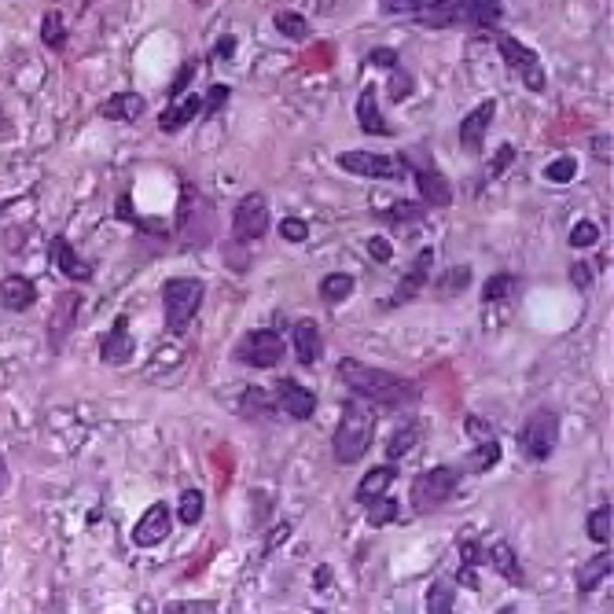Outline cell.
Here are the masks:
<instances>
[{"instance_id": "8fae6325", "label": "cell", "mask_w": 614, "mask_h": 614, "mask_svg": "<svg viewBox=\"0 0 614 614\" xmlns=\"http://www.w3.org/2000/svg\"><path fill=\"white\" fill-rule=\"evenodd\" d=\"M269 236V199L262 192H247L232 210V239L258 243Z\"/></svg>"}, {"instance_id": "e575fe53", "label": "cell", "mask_w": 614, "mask_h": 614, "mask_svg": "<svg viewBox=\"0 0 614 614\" xmlns=\"http://www.w3.org/2000/svg\"><path fill=\"white\" fill-rule=\"evenodd\" d=\"M273 26H276V34L287 37V41H306L309 37V19L291 12V8H280V12L273 15Z\"/></svg>"}, {"instance_id": "5b68a950", "label": "cell", "mask_w": 614, "mask_h": 614, "mask_svg": "<svg viewBox=\"0 0 614 614\" xmlns=\"http://www.w3.org/2000/svg\"><path fill=\"white\" fill-rule=\"evenodd\" d=\"M206 284L199 276H170L162 284V309H166V331L170 335H184L195 313L203 309Z\"/></svg>"}, {"instance_id": "277c9868", "label": "cell", "mask_w": 614, "mask_h": 614, "mask_svg": "<svg viewBox=\"0 0 614 614\" xmlns=\"http://www.w3.org/2000/svg\"><path fill=\"white\" fill-rule=\"evenodd\" d=\"M460 482H464V467H456V464H438V467H431V471H420L409 486L412 512L431 515V512H438V508H445V504L456 497Z\"/></svg>"}, {"instance_id": "6125c7cd", "label": "cell", "mask_w": 614, "mask_h": 614, "mask_svg": "<svg viewBox=\"0 0 614 614\" xmlns=\"http://www.w3.org/2000/svg\"><path fill=\"white\" fill-rule=\"evenodd\" d=\"M8 206H12V203H0V217H4V214H8Z\"/></svg>"}, {"instance_id": "11a10c76", "label": "cell", "mask_w": 614, "mask_h": 614, "mask_svg": "<svg viewBox=\"0 0 614 614\" xmlns=\"http://www.w3.org/2000/svg\"><path fill=\"white\" fill-rule=\"evenodd\" d=\"M368 254H372L379 265H390V258H394V247H390L387 236H372V239H368Z\"/></svg>"}, {"instance_id": "3957f363", "label": "cell", "mask_w": 614, "mask_h": 614, "mask_svg": "<svg viewBox=\"0 0 614 614\" xmlns=\"http://www.w3.org/2000/svg\"><path fill=\"white\" fill-rule=\"evenodd\" d=\"M398 162L405 166V177L416 181V192H420V203L427 210H449L453 206V184L442 173V166L434 162V155L423 144H412L398 155Z\"/></svg>"}, {"instance_id": "ab89813d", "label": "cell", "mask_w": 614, "mask_h": 614, "mask_svg": "<svg viewBox=\"0 0 614 614\" xmlns=\"http://www.w3.org/2000/svg\"><path fill=\"white\" fill-rule=\"evenodd\" d=\"M203 512H206L203 493H199V489H184L181 501H177V519H181L184 526H195V523H203Z\"/></svg>"}, {"instance_id": "7402d4cb", "label": "cell", "mask_w": 614, "mask_h": 614, "mask_svg": "<svg viewBox=\"0 0 614 614\" xmlns=\"http://www.w3.org/2000/svg\"><path fill=\"white\" fill-rule=\"evenodd\" d=\"M291 342H295V357L302 368H313V364L324 357V335H320L317 320H295L291 328Z\"/></svg>"}, {"instance_id": "4dcf8cb0", "label": "cell", "mask_w": 614, "mask_h": 614, "mask_svg": "<svg viewBox=\"0 0 614 614\" xmlns=\"http://www.w3.org/2000/svg\"><path fill=\"white\" fill-rule=\"evenodd\" d=\"M357 291V280H353L350 273H328V276H320V287H317V295L320 302H328V306H342L346 298Z\"/></svg>"}, {"instance_id": "bcb514c9", "label": "cell", "mask_w": 614, "mask_h": 614, "mask_svg": "<svg viewBox=\"0 0 614 614\" xmlns=\"http://www.w3.org/2000/svg\"><path fill=\"white\" fill-rule=\"evenodd\" d=\"M600 243V225L596 221H578V225L570 228V247L574 251H589Z\"/></svg>"}, {"instance_id": "ee69618b", "label": "cell", "mask_w": 614, "mask_h": 614, "mask_svg": "<svg viewBox=\"0 0 614 614\" xmlns=\"http://www.w3.org/2000/svg\"><path fill=\"white\" fill-rule=\"evenodd\" d=\"M541 177H545L548 184H570L578 177V159H574V155H559V159L548 162Z\"/></svg>"}, {"instance_id": "484cf974", "label": "cell", "mask_w": 614, "mask_h": 614, "mask_svg": "<svg viewBox=\"0 0 614 614\" xmlns=\"http://www.w3.org/2000/svg\"><path fill=\"white\" fill-rule=\"evenodd\" d=\"M611 570H614V556H611V545H607V552H596V556H589L574 570V585H578V592H596L603 581L611 578Z\"/></svg>"}, {"instance_id": "2e32d148", "label": "cell", "mask_w": 614, "mask_h": 614, "mask_svg": "<svg viewBox=\"0 0 614 614\" xmlns=\"http://www.w3.org/2000/svg\"><path fill=\"white\" fill-rule=\"evenodd\" d=\"M173 530V512L166 508V501H155L148 512L140 515L137 526H133V545L137 548H159Z\"/></svg>"}, {"instance_id": "83f0119b", "label": "cell", "mask_w": 614, "mask_h": 614, "mask_svg": "<svg viewBox=\"0 0 614 614\" xmlns=\"http://www.w3.org/2000/svg\"><path fill=\"white\" fill-rule=\"evenodd\" d=\"M501 442H497V434H489V438H478V442H471V453H467L464 460V471H471V475H486V471H493V467L501 464Z\"/></svg>"}, {"instance_id": "836d02e7", "label": "cell", "mask_w": 614, "mask_h": 614, "mask_svg": "<svg viewBox=\"0 0 614 614\" xmlns=\"http://www.w3.org/2000/svg\"><path fill=\"white\" fill-rule=\"evenodd\" d=\"M364 508H368V526H372V530H383V526H390L401 515V504L394 501V497H387V493L372 497Z\"/></svg>"}, {"instance_id": "7c38bea8", "label": "cell", "mask_w": 614, "mask_h": 614, "mask_svg": "<svg viewBox=\"0 0 614 614\" xmlns=\"http://www.w3.org/2000/svg\"><path fill=\"white\" fill-rule=\"evenodd\" d=\"M81 306H85V298L78 295V291H63V295H56V302H52V313H48V350L59 353L63 350V342H67L70 328L78 324V313Z\"/></svg>"}, {"instance_id": "f6af8a7d", "label": "cell", "mask_w": 614, "mask_h": 614, "mask_svg": "<svg viewBox=\"0 0 614 614\" xmlns=\"http://www.w3.org/2000/svg\"><path fill=\"white\" fill-rule=\"evenodd\" d=\"M387 89H390V100L405 103L412 92H416V78H412L405 67H394V70H390V85H387Z\"/></svg>"}, {"instance_id": "4316f807", "label": "cell", "mask_w": 614, "mask_h": 614, "mask_svg": "<svg viewBox=\"0 0 614 614\" xmlns=\"http://www.w3.org/2000/svg\"><path fill=\"white\" fill-rule=\"evenodd\" d=\"M489 567L497 570L508 585H519V589L526 585V570H523V563H519V556H515V548L508 545V541L489 545Z\"/></svg>"}, {"instance_id": "603a6c76", "label": "cell", "mask_w": 614, "mask_h": 614, "mask_svg": "<svg viewBox=\"0 0 614 614\" xmlns=\"http://www.w3.org/2000/svg\"><path fill=\"white\" fill-rule=\"evenodd\" d=\"M100 114L107 118V122H140V118L148 114V100H144L140 92L122 89V92H114V96H107Z\"/></svg>"}, {"instance_id": "e0dca14e", "label": "cell", "mask_w": 614, "mask_h": 614, "mask_svg": "<svg viewBox=\"0 0 614 614\" xmlns=\"http://www.w3.org/2000/svg\"><path fill=\"white\" fill-rule=\"evenodd\" d=\"M493 118H497V100H482L467 118H460V129H456L460 148L478 155L482 144H486V133H489V126H493Z\"/></svg>"}, {"instance_id": "30bf717a", "label": "cell", "mask_w": 614, "mask_h": 614, "mask_svg": "<svg viewBox=\"0 0 614 614\" xmlns=\"http://www.w3.org/2000/svg\"><path fill=\"white\" fill-rule=\"evenodd\" d=\"M339 170H346L350 177H364V181H401L405 177V166L390 155H379V151L357 148V151H342Z\"/></svg>"}, {"instance_id": "7bdbcfd3", "label": "cell", "mask_w": 614, "mask_h": 614, "mask_svg": "<svg viewBox=\"0 0 614 614\" xmlns=\"http://www.w3.org/2000/svg\"><path fill=\"white\" fill-rule=\"evenodd\" d=\"M453 603H456L453 581H434L431 589H427V611L431 614H453Z\"/></svg>"}, {"instance_id": "d590c367", "label": "cell", "mask_w": 614, "mask_h": 614, "mask_svg": "<svg viewBox=\"0 0 614 614\" xmlns=\"http://www.w3.org/2000/svg\"><path fill=\"white\" fill-rule=\"evenodd\" d=\"M416 442H420V423H405V427H398V431L390 434V442L383 453H387V460L394 464V460H401V456H409Z\"/></svg>"}, {"instance_id": "f1b7e54d", "label": "cell", "mask_w": 614, "mask_h": 614, "mask_svg": "<svg viewBox=\"0 0 614 614\" xmlns=\"http://www.w3.org/2000/svg\"><path fill=\"white\" fill-rule=\"evenodd\" d=\"M394 478H398V471H394V464H379V467H372L368 475L357 482V489H353V501L357 504H368L372 497H379V493H387L390 486H394Z\"/></svg>"}, {"instance_id": "680465c9", "label": "cell", "mask_w": 614, "mask_h": 614, "mask_svg": "<svg viewBox=\"0 0 614 614\" xmlns=\"http://www.w3.org/2000/svg\"><path fill=\"white\" fill-rule=\"evenodd\" d=\"M456 581H460L464 589H471V592H478V589H482V585H478V574H475V567H464V563H460V570H456Z\"/></svg>"}, {"instance_id": "ba28073f", "label": "cell", "mask_w": 614, "mask_h": 614, "mask_svg": "<svg viewBox=\"0 0 614 614\" xmlns=\"http://www.w3.org/2000/svg\"><path fill=\"white\" fill-rule=\"evenodd\" d=\"M497 48H501V59L508 63V70L519 74V81H523L526 89H530V92H545L548 89L545 63H541V56H537L534 48L523 45V41L512 37V34H497Z\"/></svg>"}, {"instance_id": "d6a6232c", "label": "cell", "mask_w": 614, "mask_h": 614, "mask_svg": "<svg viewBox=\"0 0 614 614\" xmlns=\"http://www.w3.org/2000/svg\"><path fill=\"white\" fill-rule=\"evenodd\" d=\"M67 41H70V30H67V23H63V12H59V8L45 12V19H41V45L59 56V52H67Z\"/></svg>"}, {"instance_id": "b9f144b4", "label": "cell", "mask_w": 614, "mask_h": 614, "mask_svg": "<svg viewBox=\"0 0 614 614\" xmlns=\"http://www.w3.org/2000/svg\"><path fill=\"white\" fill-rule=\"evenodd\" d=\"M519 291V280H515L512 273H497V276H489L486 284H482V302H504L508 295H515Z\"/></svg>"}, {"instance_id": "d4e9b609", "label": "cell", "mask_w": 614, "mask_h": 614, "mask_svg": "<svg viewBox=\"0 0 614 614\" xmlns=\"http://www.w3.org/2000/svg\"><path fill=\"white\" fill-rule=\"evenodd\" d=\"M239 416L247 423H269L276 420V398H273V390H265V387H247L243 394H239Z\"/></svg>"}, {"instance_id": "91938a15", "label": "cell", "mask_w": 614, "mask_h": 614, "mask_svg": "<svg viewBox=\"0 0 614 614\" xmlns=\"http://www.w3.org/2000/svg\"><path fill=\"white\" fill-rule=\"evenodd\" d=\"M331 589V567L328 563H320L317 567V592H328Z\"/></svg>"}, {"instance_id": "db71d44e", "label": "cell", "mask_w": 614, "mask_h": 614, "mask_svg": "<svg viewBox=\"0 0 614 614\" xmlns=\"http://www.w3.org/2000/svg\"><path fill=\"white\" fill-rule=\"evenodd\" d=\"M611 144H614V140H611V133H600V137H592V140H589L592 159H596V162H603V166H611V159H614V155H611Z\"/></svg>"}, {"instance_id": "7a4b0ae2", "label": "cell", "mask_w": 614, "mask_h": 614, "mask_svg": "<svg viewBox=\"0 0 614 614\" xmlns=\"http://www.w3.org/2000/svg\"><path fill=\"white\" fill-rule=\"evenodd\" d=\"M372 438H376V412H372L368 401L350 394V398L342 401V416H339V427H335V442H331L335 464L342 467L361 464L364 453L372 449Z\"/></svg>"}, {"instance_id": "60d3db41", "label": "cell", "mask_w": 614, "mask_h": 614, "mask_svg": "<svg viewBox=\"0 0 614 614\" xmlns=\"http://www.w3.org/2000/svg\"><path fill=\"white\" fill-rule=\"evenodd\" d=\"M199 67H203V63H199V56H188L181 63V70H177V74H173V81H170V89H166V100H181L184 92L192 89V81H195V74H199Z\"/></svg>"}, {"instance_id": "8d00e7d4", "label": "cell", "mask_w": 614, "mask_h": 614, "mask_svg": "<svg viewBox=\"0 0 614 614\" xmlns=\"http://www.w3.org/2000/svg\"><path fill=\"white\" fill-rule=\"evenodd\" d=\"M611 526H614L611 501L600 504V508H592L589 523H585V530H589V541H596V545H611Z\"/></svg>"}, {"instance_id": "6f0895ef", "label": "cell", "mask_w": 614, "mask_h": 614, "mask_svg": "<svg viewBox=\"0 0 614 614\" xmlns=\"http://www.w3.org/2000/svg\"><path fill=\"white\" fill-rule=\"evenodd\" d=\"M236 45H239V41H236V37H232V34L217 37V45H214V59H225V63H228V59L236 56Z\"/></svg>"}, {"instance_id": "cb8c5ba5", "label": "cell", "mask_w": 614, "mask_h": 614, "mask_svg": "<svg viewBox=\"0 0 614 614\" xmlns=\"http://www.w3.org/2000/svg\"><path fill=\"white\" fill-rule=\"evenodd\" d=\"M504 19L501 0H464V26L478 30V34H497V26Z\"/></svg>"}, {"instance_id": "8992f818", "label": "cell", "mask_w": 614, "mask_h": 614, "mask_svg": "<svg viewBox=\"0 0 614 614\" xmlns=\"http://www.w3.org/2000/svg\"><path fill=\"white\" fill-rule=\"evenodd\" d=\"M177 236H181L184 251H203L210 236H214V206L195 192L192 184H181V210H177Z\"/></svg>"}, {"instance_id": "4fadbf2b", "label": "cell", "mask_w": 614, "mask_h": 614, "mask_svg": "<svg viewBox=\"0 0 614 614\" xmlns=\"http://www.w3.org/2000/svg\"><path fill=\"white\" fill-rule=\"evenodd\" d=\"M273 398H276V409L298 423L313 420V412H317V394H313L306 383H298V379H291V376L276 379Z\"/></svg>"}, {"instance_id": "6da1fadb", "label": "cell", "mask_w": 614, "mask_h": 614, "mask_svg": "<svg viewBox=\"0 0 614 614\" xmlns=\"http://www.w3.org/2000/svg\"><path fill=\"white\" fill-rule=\"evenodd\" d=\"M335 379L350 390L353 398L379 405V409H409L420 398V387L412 379L387 372V368H372V364L357 361V357H342L335 364Z\"/></svg>"}, {"instance_id": "f907efd6", "label": "cell", "mask_w": 614, "mask_h": 614, "mask_svg": "<svg viewBox=\"0 0 614 614\" xmlns=\"http://www.w3.org/2000/svg\"><path fill=\"white\" fill-rule=\"evenodd\" d=\"M280 236H284L287 243H306L309 225L302 221V217H284V221H280Z\"/></svg>"}, {"instance_id": "ffe728a7", "label": "cell", "mask_w": 614, "mask_h": 614, "mask_svg": "<svg viewBox=\"0 0 614 614\" xmlns=\"http://www.w3.org/2000/svg\"><path fill=\"white\" fill-rule=\"evenodd\" d=\"M199 114H203V96H195V92H184L181 100H173V103H166V107H162L159 129L173 137V133H181L184 126H192Z\"/></svg>"}, {"instance_id": "816d5d0a", "label": "cell", "mask_w": 614, "mask_h": 614, "mask_svg": "<svg viewBox=\"0 0 614 614\" xmlns=\"http://www.w3.org/2000/svg\"><path fill=\"white\" fill-rule=\"evenodd\" d=\"M217 611L214 600H181V603H166V614H210Z\"/></svg>"}, {"instance_id": "f35d334b", "label": "cell", "mask_w": 614, "mask_h": 614, "mask_svg": "<svg viewBox=\"0 0 614 614\" xmlns=\"http://www.w3.org/2000/svg\"><path fill=\"white\" fill-rule=\"evenodd\" d=\"M438 4H445V0H379V8L394 19H416V15L438 8Z\"/></svg>"}, {"instance_id": "f546056e", "label": "cell", "mask_w": 614, "mask_h": 614, "mask_svg": "<svg viewBox=\"0 0 614 614\" xmlns=\"http://www.w3.org/2000/svg\"><path fill=\"white\" fill-rule=\"evenodd\" d=\"M412 23L427 26V30H453V26H464V0H445L431 12L416 15Z\"/></svg>"}, {"instance_id": "74e56055", "label": "cell", "mask_w": 614, "mask_h": 614, "mask_svg": "<svg viewBox=\"0 0 614 614\" xmlns=\"http://www.w3.org/2000/svg\"><path fill=\"white\" fill-rule=\"evenodd\" d=\"M456 548H460V563L464 567H489V545H482L475 534H471V526H467L464 537H456Z\"/></svg>"}, {"instance_id": "44dd1931", "label": "cell", "mask_w": 614, "mask_h": 614, "mask_svg": "<svg viewBox=\"0 0 614 614\" xmlns=\"http://www.w3.org/2000/svg\"><path fill=\"white\" fill-rule=\"evenodd\" d=\"M0 306L8 309V313H26V309H34L37 306V284L23 273L4 276V280H0Z\"/></svg>"}, {"instance_id": "52a82bcc", "label": "cell", "mask_w": 614, "mask_h": 614, "mask_svg": "<svg viewBox=\"0 0 614 614\" xmlns=\"http://www.w3.org/2000/svg\"><path fill=\"white\" fill-rule=\"evenodd\" d=\"M559 445V412L556 409H537L526 416V423L519 427V453L530 464H545L548 456L556 453Z\"/></svg>"}, {"instance_id": "5bb4252c", "label": "cell", "mask_w": 614, "mask_h": 614, "mask_svg": "<svg viewBox=\"0 0 614 614\" xmlns=\"http://www.w3.org/2000/svg\"><path fill=\"white\" fill-rule=\"evenodd\" d=\"M137 357V339H133V328H129V317L126 313H118L111 324V331L103 335L100 342V361L111 364V368H122Z\"/></svg>"}, {"instance_id": "9c48e42d", "label": "cell", "mask_w": 614, "mask_h": 614, "mask_svg": "<svg viewBox=\"0 0 614 614\" xmlns=\"http://www.w3.org/2000/svg\"><path fill=\"white\" fill-rule=\"evenodd\" d=\"M232 357L247 368H276L284 361V335L273 328H254L232 346Z\"/></svg>"}, {"instance_id": "94428289", "label": "cell", "mask_w": 614, "mask_h": 614, "mask_svg": "<svg viewBox=\"0 0 614 614\" xmlns=\"http://www.w3.org/2000/svg\"><path fill=\"white\" fill-rule=\"evenodd\" d=\"M8 486H12V471H8V460H4V453H0V497L8 493Z\"/></svg>"}, {"instance_id": "c3c4849f", "label": "cell", "mask_w": 614, "mask_h": 614, "mask_svg": "<svg viewBox=\"0 0 614 614\" xmlns=\"http://www.w3.org/2000/svg\"><path fill=\"white\" fill-rule=\"evenodd\" d=\"M467 284H471V265H453V269L438 280V291H442V295H456V291H464Z\"/></svg>"}, {"instance_id": "1f68e13d", "label": "cell", "mask_w": 614, "mask_h": 614, "mask_svg": "<svg viewBox=\"0 0 614 614\" xmlns=\"http://www.w3.org/2000/svg\"><path fill=\"white\" fill-rule=\"evenodd\" d=\"M423 217H427V206L412 203V199H394L387 210H376V221L383 225H416Z\"/></svg>"}, {"instance_id": "f5cc1de1", "label": "cell", "mask_w": 614, "mask_h": 614, "mask_svg": "<svg viewBox=\"0 0 614 614\" xmlns=\"http://www.w3.org/2000/svg\"><path fill=\"white\" fill-rule=\"evenodd\" d=\"M368 63L379 70H394V67H401V52L398 48H372V52H368Z\"/></svg>"}, {"instance_id": "ac0fdd59", "label": "cell", "mask_w": 614, "mask_h": 614, "mask_svg": "<svg viewBox=\"0 0 614 614\" xmlns=\"http://www.w3.org/2000/svg\"><path fill=\"white\" fill-rule=\"evenodd\" d=\"M48 254H52V262H56V269L67 280H74V284H89L92 276H96V269H92V262H85L74 247H70L67 236H52L48 239Z\"/></svg>"}, {"instance_id": "9f6ffc18", "label": "cell", "mask_w": 614, "mask_h": 614, "mask_svg": "<svg viewBox=\"0 0 614 614\" xmlns=\"http://www.w3.org/2000/svg\"><path fill=\"white\" fill-rule=\"evenodd\" d=\"M570 284L578 287V291H589V287H592V265L589 262L570 265Z\"/></svg>"}, {"instance_id": "9a60e30c", "label": "cell", "mask_w": 614, "mask_h": 614, "mask_svg": "<svg viewBox=\"0 0 614 614\" xmlns=\"http://www.w3.org/2000/svg\"><path fill=\"white\" fill-rule=\"evenodd\" d=\"M431 269H434V247H423L420 254H416V262L409 265V273L401 276L398 287H394V298H390L387 306H409L412 298L423 295V287L431 284Z\"/></svg>"}, {"instance_id": "681fc988", "label": "cell", "mask_w": 614, "mask_h": 614, "mask_svg": "<svg viewBox=\"0 0 614 614\" xmlns=\"http://www.w3.org/2000/svg\"><path fill=\"white\" fill-rule=\"evenodd\" d=\"M512 162H515V148H512V144H501V148H497V155L489 159L486 173H482V181H497V177H501V173L508 170Z\"/></svg>"}, {"instance_id": "7dc6e473", "label": "cell", "mask_w": 614, "mask_h": 614, "mask_svg": "<svg viewBox=\"0 0 614 614\" xmlns=\"http://www.w3.org/2000/svg\"><path fill=\"white\" fill-rule=\"evenodd\" d=\"M232 100V85H210L203 100V118H217L225 111V103Z\"/></svg>"}, {"instance_id": "d6986e66", "label": "cell", "mask_w": 614, "mask_h": 614, "mask_svg": "<svg viewBox=\"0 0 614 614\" xmlns=\"http://www.w3.org/2000/svg\"><path fill=\"white\" fill-rule=\"evenodd\" d=\"M357 129L364 137H394V129L387 126V118L379 111V85H368L357 96Z\"/></svg>"}]
</instances>
